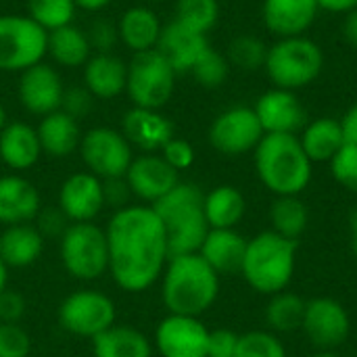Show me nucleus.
I'll return each instance as SVG.
<instances>
[{"label":"nucleus","instance_id":"nucleus-30","mask_svg":"<svg viewBox=\"0 0 357 357\" xmlns=\"http://www.w3.org/2000/svg\"><path fill=\"white\" fill-rule=\"evenodd\" d=\"M50 59L67 69H77L88 63L92 56V46L88 42V36L82 27L75 23L56 27L48 31V50Z\"/></svg>","mask_w":357,"mask_h":357},{"label":"nucleus","instance_id":"nucleus-37","mask_svg":"<svg viewBox=\"0 0 357 357\" xmlns=\"http://www.w3.org/2000/svg\"><path fill=\"white\" fill-rule=\"evenodd\" d=\"M268 46L255 36H238L228 46V61L243 71H255L266 65Z\"/></svg>","mask_w":357,"mask_h":357},{"label":"nucleus","instance_id":"nucleus-12","mask_svg":"<svg viewBox=\"0 0 357 357\" xmlns=\"http://www.w3.org/2000/svg\"><path fill=\"white\" fill-rule=\"evenodd\" d=\"M264 128L253 111V107H230L222 111L211 128H209V142L222 155H245L255 151L259 140L264 138Z\"/></svg>","mask_w":357,"mask_h":357},{"label":"nucleus","instance_id":"nucleus-17","mask_svg":"<svg viewBox=\"0 0 357 357\" xmlns=\"http://www.w3.org/2000/svg\"><path fill=\"white\" fill-rule=\"evenodd\" d=\"M105 207L102 180L90 172H75L63 180L59 188V209L75 222H92Z\"/></svg>","mask_w":357,"mask_h":357},{"label":"nucleus","instance_id":"nucleus-47","mask_svg":"<svg viewBox=\"0 0 357 357\" xmlns=\"http://www.w3.org/2000/svg\"><path fill=\"white\" fill-rule=\"evenodd\" d=\"M102 192H105V207L111 205L115 209L128 207L132 190L126 182V178H111V180H102Z\"/></svg>","mask_w":357,"mask_h":357},{"label":"nucleus","instance_id":"nucleus-7","mask_svg":"<svg viewBox=\"0 0 357 357\" xmlns=\"http://www.w3.org/2000/svg\"><path fill=\"white\" fill-rule=\"evenodd\" d=\"M61 264L77 280L90 282L109 272V247L105 228L94 222L69 224L59 238Z\"/></svg>","mask_w":357,"mask_h":357},{"label":"nucleus","instance_id":"nucleus-32","mask_svg":"<svg viewBox=\"0 0 357 357\" xmlns=\"http://www.w3.org/2000/svg\"><path fill=\"white\" fill-rule=\"evenodd\" d=\"M203 207H205V218H207L209 230L211 228L230 230L243 220L247 203L238 188L224 184V186H215L213 190H209L205 195Z\"/></svg>","mask_w":357,"mask_h":357},{"label":"nucleus","instance_id":"nucleus-2","mask_svg":"<svg viewBox=\"0 0 357 357\" xmlns=\"http://www.w3.org/2000/svg\"><path fill=\"white\" fill-rule=\"evenodd\" d=\"M220 274L199 255H174L161 274V299L169 314L199 318L218 299Z\"/></svg>","mask_w":357,"mask_h":357},{"label":"nucleus","instance_id":"nucleus-53","mask_svg":"<svg viewBox=\"0 0 357 357\" xmlns=\"http://www.w3.org/2000/svg\"><path fill=\"white\" fill-rule=\"evenodd\" d=\"M351 249H354V253H356L357 257V209L351 215Z\"/></svg>","mask_w":357,"mask_h":357},{"label":"nucleus","instance_id":"nucleus-16","mask_svg":"<svg viewBox=\"0 0 357 357\" xmlns=\"http://www.w3.org/2000/svg\"><path fill=\"white\" fill-rule=\"evenodd\" d=\"M123 178L132 195L151 205L163 199L180 182L178 172L161 155L155 153H144L140 157H134Z\"/></svg>","mask_w":357,"mask_h":357},{"label":"nucleus","instance_id":"nucleus-22","mask_svg":"<svg viewBox=\"0 0 357 357\" xmlns=\"http://www.w3.org/2000/svg\"><path fill=\"white\" fill-rule=\"evenodd\" d=\"M316 0H264V23L276 38L303 36L318 17Z\"/></svg>","mask_w":357,"mask_h":357},{"label":"nucleus","instance_id":"nucleus-8","mask_svg":"<svg viewBox=\"0 0 357 357\" xmlns=\"http://www.w3.org/2000/svg\"><path fill=\"white\" fill-rule=\"evenodd\" d=\"M176 75L174 67L157 48L136 52L128 63L126 94L134 107L161 111L174 96Z\"/></svg>","mask_w":357,"mask_h":357},{"label":"nucleus","instance_id":"nucleus-31","mask_svg":"<svg viewBox=\"0 0 357 357\" xmlns=\"http://www.w3.org/2000/svg\"><path fill=\"white\" fill-rule=\"evenodd\" d=\"M299 142L312 163H322L333 161V157L343 149L347 140L341 121L333 117H320L303 128Z\"/></svg>","mask_w":357,"mask_h":357},{"label":"nucleus","instance_id":"nucleus-3","mask_svg":"<svg viewBox=\"0 0 357 357\" xmlns=\"http://www.w3.org/2000/svg\"><path fill=\"white\" fill-rule=\"evenodd\" d=\"M203 203L205 195L197 184L178 182L163 199L151 205L165 228L169 257L199 253L209 232Z\"/></svg>","mask_w":357,"mask_h":357},{"label":"nucleus","instance_id":"nucleus-54","mask_svg":"<svg viewBox=\"0 0 357 357\" xmlns=\"http://www.w3.org/2000/svg\"><path fill=\"white\" fill-rule=\"evenodd\" d=\"M6 284H8V268H6V264L0 259V293L6 289Z\"/></svg>","mask_w":357,"mask_h":357},{"label":"nucleus","instance_id":"nucleus-13","mask_svg":"<svg viewBox=\"0 0 357 357\" xmlns=\"http://www.w3.org/2000/svg\"><path fill=\"white\" fill-rule=\"evenodd\" d=\"M303 333L322 351L343 345L349 337L351 322L347 310L331 297H318L305 303Z\"/></svg>","mask_w":357,"mask_h":357},{"label":"nucleus","instance_id":"nucleus-42","mask_svg":"<svg viewBox=\"0 0 357 357\" xmlns=\"http://www.w3.org/2000/svg\"><path fill=\"white\" fill-rule=\"evenodd\" d=\"M86 36H88V42H90L92 50H96V52H113L115 44L119 42L117 23H113L107 17H96L88 25Z\"/></svg>","mask_w":357,"mask_h":357},{"label":"nucleus","instance_id":"nucleus-44","mask_svg":"<svg viewBox=\"0 0 357 357\" xmlns=\"http://www.w3.org/2000/svg\"><path fill=\"white\" fill-rule=\"evenodd\" d=\"M161 157L180 174L182 169H188L195 163V149L188 140L182 138H172L163 149H161Z\"/></svg>","mask_w":357,"mask_h":357},{"label":"nucleus","instance_id":"nucleus-19","mask_svg":"<svg viewBox=\"0 0 357 357\" xmlns=\"http://www.w3.org/2000/svg\"><path fill=\"white\" fill-rule=\"evenodd\" d=\"M207 48L209 40L205 33H199L176 19L163 25L157 42V50L165 56L176 73H190V69Z\"/></svg>","mask_w":357,"mask_h":357},{"label":"nucleus","instance_id":"nucleus-39","mask_svg":"<svg viewBox=\"0 0 357 357\" xmlns=\"http://www.w3.org/2000/svg\"><path fill=\"white\" fill-rule=\"evenodd\" d=\"M234 357H287V351L272 333L253 331L247 335H238V347Z\"/></svg>","mask_w":357,"mask_h":357},{"label":"nucleus","instance_id":"nucleus-15","mask_svg":"<svg viewBox=\"0 0 357 357\" xmlns=\"http://www.w3.org/2000/svg\"><path fill=\"white\" fill-rule=\"evenodd\" d=\"M63 92H65L63 77L52 65L42 61V63L21 71V77L17 84V94L27 113L44 117L52 111H59Z\"/></svg>","mask_w":357,"mask_h":357},{"label":"nucleus","instance_id":"nucleus-27","mask_svg":"<svg viewBox=\"0 0 357 357\" xmlns=\"http://www.w3.org/2000/svg\"><path fill=\"white\" fill-rule=\"evenodd\" d=\"M44 236L33 224L6 226L0 232V259L6 268H27L42 257Z\"/></svg>","mask_w":357,"mask_h":357},{"label":"nucleus","instance_id":"nucleus-51","mask_svg":"<svg viewBox=\"0 0 357 357\" xmlns=\"http://www.w3.org/2000/svg\"><path fill=\"white\" fill-rule=\"evenodd\" d=\"M320 8L328 13H349L357 8V0H316Z\"/></svg>","mask_w":357,"mask_h":357},{"label":"nucleus","instance_id":"nucleus-56","mask_svg":"<svg viewBox=\"0 0 357 357\" xmlns=\"http://www.w3.org/2000/svg\"><path fill=\"white\" fill-rule=\"evenodd\" d=\"M312 357H337L333 351H320V354H316V356Z\"/></svg>","mask_w":357,"mask_h":357},{"label":"nucleus","instance_id":"nucleus-24","mask_svg":"<svg viewBox=\"0 0 357 357\" xmlns=\"http://www.w3.org/2000/svg\"><path fill=\"white\" fill-rule=\"evenodd\" d=\"M42 157L38 130L25 121H8L0 132V159L13 172L31 169Z\"/></svg>","mask_w":357,"mask_h":357},{"label":"nucleus","instance_id":"nucleus-46","mask_svg":"<svg viewBox=\"0 0 357 357\" xmlns=\"http://www.w3.org/2000/svg\"><path fill=\"white\" fill-rule=\"evenodd\" d=\"M25 314V299L21 293L4 289L0 293V324H19Z\"/></svg>","mask_w":357,"mask_h":357},{"label":"nucleus","instance_id":"nucleus-11","mask_svg":"<svg viewBox=\"0 0 357 357\" xmlns=\"http://www.w3.org/2000/svg\"><path fill=\"white\" fill-rule=\"evenodd\" d=\"M77 151L88 172L100 180L123 178L134 159V149L123 132L109 126H98L82 134Z\"/></svg>","mask_w":357,"mask_h":357},{"label":"nucleus","instance_id":"nucleus-5","mask_svg":"<svg viewBox=\"0 0 357 357\" xmlns=\"http://www.w3.org/2000/svg\"><path fill=\"white\" fill-rule=\"evenodd\" d=\"M295 241H289L274 230L261 232L247 241L241 274L247 284L261 295L282 293L295 272Z\"/></svg>","mask_w":357,"mask_h":357},{"label":"nucleus","instance_id":"nucleus-50","mask_svg":"<svg viewBox=\"0 0 357 357\" xmlns=\"http://www.w3.org/2000/svg\"><path fill=\"white\" fill-rule=\"evenodd\" d=\"M343 36L345 40L357 48V8L345 13V21H343Z\"/></svg>","mask_w":357,"mask_h":357},{"label":"nucleus","instance_id":"nucleus-34","mask_svg":"<svg viewBox=\"0 0 357 357\" xmlns=\"http://www.w3.org/2000/svg\"><path fill=\"white\" fill-rule=\"evenodd\" d=\"M305 303L301 297L293 293H276L266 310L268 326L276 333H293L303 326Z\"/></svg>","mask_w":357,"mask_h":357},{"label":"nucleus","instance_id":"nucleus-52","mask_svg":"<svg viewBox=\"0 0 357 357\" xmlns=\"http://www.w3.org/2000/svg\"><path fill=\"white\" fill-rule=\"evenodd\" d=\"M77 8L88 10V13H98L102 8H107L113 0H73Z\"/></svg>","mask_w":357,"mask_h":357},{"label":"nucleus","instance_id":"nucleus-9","mask_svg":"<svg viewBox=\"0 0 357 357\" xmlns=\"http://www.w3.org/2000/svg\"><path fill=\"white\" fill-rule=\"evenodd\" d=\"M48 31L27 15H0V71L21 73L44 61Z\"/></svg>","mask_w":357,"mask_h":357},{"label":"nucleus","instance_id":"nucleus-43","mask_svg":"<svg viewBox=\"0 0 357 357\" xmlns=\"http://www.w3.org/2000/svg\"><path fill=\"white\" fill-rule=\"evenodd\" d=\"M92 102H94V96L84 86H71V88H65L63 92L61 111H65L67 115L79 121L92 111Z\"/></svg>","mask_w":357,"mask_h":357},{"label":"nucleus","instance_id":"nucleus-25","mask_svg":"<svg viewBox=\"0 0 357 357\" xmlns=\"http://www.w3.org/2000/svg\"><path fill=\"white\" fill-rule=\"evenodd\" d=\"M161 29H163V23L159 15L146 4H134L126 8L117 21L119 42L126 48H130L132 54L155 50Z\"/></svg>","mask_w":357,"mask_h":357},{"label":"nucleus","instance_id":"nucleus-28","mask_svg":"<svg viewBox=\"0 0 357 357\" xmlns=\"http://www.w3.org/2000/svg\"><path fill=\"white\" fill-rule=\"evenodd\" d=\"M36 130H38V138L42 144V153L50 157H56V159L67 157L79 149V142H82L79 121L61 109L44 115Z\"/></svg>","mask_w":357,"mask_h":357},{"label":"nucleus","instance_id":"nucleus-20","mask_svg":"<svg viewBox=\"0 0 357 357\" xmlns=\"http://www.w3.org/2000/svg\"><path fill=\"white\" fill-rule=\"evenodd\" d=\"M121 132L132 149L136 146L144 153H157L174 138L172 121L161 111L142 107H132L123 115Z\"/></svg>","mask_w":357,"mask_h":357},{"label":"nucleus","instance_id":"nucleus-35","mask_svg":"<svg viewBox=\"0 0 357 357\" xmlns=\"http://www.w3.org/2000/svg\"><path fill=\"white\" fill-rule=\"evenodd\" d=\"M174 19L207 36V31L213 29L220 19V2L218 0H176Z\"/></svg>","mask_w":357,"mask_h":357},{"label":"nucleus","instance_id":"nucleus-45","mask_svg":"<svg viewBox=\"0 0 357 357\" xmlns=\"http://www.w3.org/2000/svg\"><path fill=\"white\" fill-rule=\"evenodd\" d=\"M238 347V335L226 328L209 333L207 339V357H234Z\"/></svg>","mask_w":357,"mask_h":357},{"label":"nucleus","instance_id":"nucleus-26","mask_svg":"<svg viewBox=\"0 0 357 357\" xmlns=\"http://www.w3.org/2000/svg\"><path fill=\"white\" fill-rule=\"evenodd\" d=\"M245 251H247V238L241 236L234 228L230 230L211 228L199 249V255L218 274H241Z\"/></svg>","mask_w":357,"mask_h":357},{"label":"nucleus","instance_id":"nucleus-38","mask_svg":"<svg viewBox=\"0 0 357 357\" xmlns=\"http://www.w3.org/2000/svg\"><path fill=\"white\" fill-rule=\"evenodd\" d=\"M190 73H192V77L197 79L199 86L213 90V88L224 86V82L228 79L230 61H228L222 52H218L215 48L209 46V48L201 54V59L195 63V67L190 69Z\"/></svg>","mask_w":357,"mask_h":357},{"label":"nucleus","instance_id":"nucleus-29","mask_svg":"<svg viewBox=\"0 0 357 357\" xmlns=\"http://www.w3.org/2000/svg\"><path fill=\"white\" fill-rule=\"evenodd\" d=\"M94 357H151L153 347L144 333L132 326L113 324L92 339Z\"/></svg>","mask_w":357,"mask_h":357},{"label":"nucleus","instance_id":"nucleus-49","mask_svg":"<svg viewBox=\"0 0 357 357\" xmlns=\"http://www.w3.org/2000/svg\"><path fill=\"white\" fill-rule=\"evenodd\" d=\"M341 126H343L345 140L351 144H357V102L345 113V117L341 119Z\"/></svg>","mask_w":357,"mask_h":357},{"label":"nucleus","instance_id":"nucleus-55","mask_svg":"<svg viewBox=\"0 0 357 357\" xmlns=\"http://www.w3.org/2000/svg\"><path fill=\"white\" fill-rule=\"evenodd\" d=\"M6 123H8V119H6V109H4V105L0 102V132L4 130Z\"/></svg>","mask_w":357,"mask_h":357},{"label":"nucleus","instance_id":"nucleus-33","mask_svg":"<svg viewBox=\"0 0 357 357\" xmlns=\"http://www.w3.org/2000/svg\"><path fill=\"white\" fill-rule=\"evenodd\" d=\"M310 213L299 197H278L270 207L272 230L289 241H295L305 232Z\"/></svg>","mask_w":357,"mask_h":357},{"label":"nucleus","instance_id":"nucleus-6","mask_svg":"<svg viewBox=\"0 0 357 357\" xmlns=\"http://www.w3.org/2000/svg\"><path fill=\"white\" fill-rule=\"evenodd\" d=\"M264 69L274 88L295 92L320 77L324 69V52L305 36L278 38L272 46H268Z\"/></svg>","mask_w":357,"mask_h":357},{"label":"nucleus","instance_id":"nucleus-40","mask_svg":"<svg viewBox=\"0 0 357 357\" xmlns=\"http://www.w3.org/2000/svg\"><path fill=\"white\" fill-rule=\"evenodd\" d=\"M331 169L341 186H345L351 192H357V144L345 142L343 149L333 157Z\"/></svg>","mask_w":357,"mask_h":357},{"label":"nucleus","instance_id":"nucleus-1","mask_svg":"<svg viewBox=\"0 0 357 357\" xmlns=\"http://www.w3.org/2000/svg\"><path fill=\"white\" fill-rule=\"evenodd\" d=\"M109 274L126 293L151 289L163 274L169 247L165 228L151 205L115 209L107 228Z\"/></svg>","mask_w":357,"mask_h":357},{"label":"nucleus","instance_id":"nucleus-36","mask_svg":"<svg viewBox=\"0 0 357 357\" xmlns=\"http://www.w3.org/2000/svg\"><path fill=\"white\" fill-rule=\"evenodd\" d=\"M73 0H27V17H31L40 27L52 31L56 27L69 25L75 19Z\"/></svg>","mask_w":357,"mask_h":357},{"label":"nucleus","instance_id":"nucleus-21","mask_svg":"<svg viewBox=\"0 0 357 357\" xmlns=\"http://www.w3.org/2000/svg\"><path fill=\"white\" fill-rule=\"evenodd\" d=\"M42 209L38 188L23 176H0V224H31Z\"/></svg>","mask_w":357,"mask_h":357},{"label":"nucleus","instance_id":"nucleus-23","mask_svg":"<svg viewBox=\"0 0 357 357\" xmlns=\"http://www.w3.org/2000/svg\"><path fill=\"white\" fill-rule=\"evenodd\" d=\"M128 63L115 52H96L84 65V88L100 100L117 98L126 92Z\"/></svg>","mask_w":357,"mask_h":357},{"label":"nucleus","instance_id":"nucleus-48","mask_svg":"<svg viewBox=\"0 0 357 357\" xmlns=\"http://www.w3.org/2000/svg\"><path fill=\"white\" fill-rule=\"evenodd\" d=\"M69 220L63 215V211L61 209H46V211H42L40 209V213H38V230L42 232V236H63V232L67 230V224Z\"/></svg>","mask_w":357,"mask_h":357},{"label":"nucleus","instance_id":"nucleus-57","mask_svg":"<svg viewBox=\"0 0 357 357\" xmlns=\"http://www.w3.org/2000/svg\"><path fill=\"white\" fill-rule=\"evenodd\" d=\"M142 2H163V0H142Z\"/></svg>","mask_w":357,"mask_h":357},{"label":"nucleus","instance_id":"nucleus-14","mask_svg":"<svg viewBox=\"0 0 357 357\" xmlns=\"http://www.w3.org/2000/svg\"><path fill=\"white\" fill-rule=\"evenodd\" d=\"M209 331L192 316H165L155 331V347L161 357H207Z\"/></svg>","mask_w":357,"mask_h":357},{"label":"nucleus","instance_id":"nucleus-4","mask_svg":"<svg viewBox=\"0 0 357 357\" xmlns=\"http://www.w3.org/2000/svg\"><path fill=\"white\" fill-rule=\"evenodd\" d=\"M255 169L276 197H297L312 180V161L295 134H264L255 146Z\"/></svg>","mask_w":357,"mask_h":357},{"label":"nucleus","instance_id":"nucleus-10","mask_svg":"<svg viewBox=\"0 0 357 357\" xmlns=\"http://www.w3.org/2000/svg\"><path fill=\"white\" fill-rule=\"evenodd\" d=\"M117 310L111 297L94 289H82L67 295L59 305V324L75 337L94 339L115 324Z\"/></svg>","mask_w":357,"mask_h":357},{"label":"nucleus","instance_id":"nucleus-41","mask_svg":"<svg viewBox=\"0 0 357 357\" xmlns=\"http://www.w3.org/2000/svg\"><path fill=\"white\" fill-rule=\"evenodd\" d=\"M31 339L21 324H0V357H29Z\"/></svg>","mask_w":357,"mask_h":357},{"label":"nucleus","instance_id":"nucleus-18","mask_svg":"<svg viewBox=\"0 0 357 357\" xmlns=\"http://www.w3.org/2000/svg\"><path fill=\"white\" fill-rule=\"evenodd\" d=\"M266 134H295L305 128V109L293 90L272 88L253 107Z\"/></svg>","mask_w":357,"mask_h":357}]
</instances>
